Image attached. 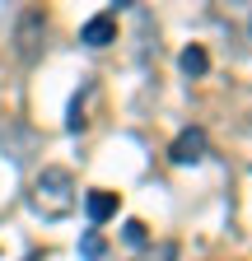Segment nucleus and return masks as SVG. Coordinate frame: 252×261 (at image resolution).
I'll return each instance as SVG.
<instances>
[{
  "mask_svg": "<svg viewBox=\"0 0 252 261\" xmlns=\"http://www.w3.org/2000/svg\"><path fill=\"white\" fill-rule=\"evenodd\" d=\"M80 201V187H75V173L61 168V163H47V168L33 177V210L42 219H66Z\"/></svg>",
  "mask_w": 252,
  "mask_h": 261,
  "instance_id": "f257e3e1",
  "label": "nucleus"
},
{
  "mask_svg": "<svg viewBox=\"0 0 252 261\" xmlns=\"http://www.w3.org/2000/svg\"><path fill=\"white\" fill-rule=\"evenodd\" d=\"M206 149H210L206 130H201V126H187L182 136L173 140V149H168V154H173V163H201V159H206Z\"/></svg>",
  "mask_w": 252,
  "mask_h": 261,
  "instance_id": "f03ea898",
  "label": "nucleus"
},
{
  "mask_svg": "<svg viewBox=\"0 0 252 261\" xmlns=\"http://www.w3.org/2000/svg\"><path fill=\"white\" fill-rule=\"evenodd\" d=\"M80 42H89V47H108V42H117V19H112V14H93V19L80 28Z\"/></svg>",
  "mask_w": 252,
  "mask_h": 261,
  "instance_id": "7ed1b4c3",
  "label": "nucleus"
},
{
  "mask_svg": "<svg viewBox=\"0 0 252 261\" xmlns=\"http://www.w3.org/2000/svg\"><path fill=\"white\" fill-rule=\"evenodd\" d=\"M117 205H121V196H117V191H103V187L84 196V210H89V219H93V224L112 219V215H117Z\"/></svg>",
  "mask_w": 252,
  "mask_h": 261,
  "instance_id": "20e7f679",
  "label": "nucleus"
},
{
  "mask_svg": "<svg viewBox=\"0 0 252 261\" xmlns=\"http://www.w3.org/2000/svg\"><path fill=\"white\" fill-rule=\"evenodd\" d=\"M178 65H182V75H192V80H196V75L210 70V56H206V47H187V51L178 56Z\"/></svg>",
  "mask_w": 252,
  "mask_h": 261,
  "instance_id": "39448f33",
  "label": "nucleus"
},
{
  "mask_svg": "<svg viewBox=\"0 0 252 261\" xmlns=\"http://www.w3.org/2000/svg\"><path fill=\"white\" fill-rule=\"evenodd\" d=\"M121 238L131 243V247H145V243H149V228H145V219H126V228H121Z\"/></svg>",
  "mask_w": 252,
  "mask_h": 261,
  "instance_id": "423d86ee",
  "label": "nucleus"
},
{
  "mask_svg": "<svg viewBox=\"0 0 252 261\" xmlns=\"http://www.w3.org/2000/svg\"><path fill=\"white\" fill-rule=\"evenodd\" d=\"M80 247H84V256H89V261H103V252H108V247H103V233H98V228H89Z\"/></svg>",
  "mask_w": 252,
  "mask_h": 261,
  "instance_id": "0eeeda50",
  "label": "nucleus"
},
{
  "mask_svg": "<svg viewBox=\"0 0 252 261\" xmlns=\"http://www.w3.org/2000/svg\"><path fill=\"white\" fill-rule=\"evenodd\" d=\"M173 256H178V247H173V243H164V247H159V256H154V261H173Z\"/></svg>",
  "mask_w": 252,
  "mask_h": 261,
  "instance_id": "6e6552de",
  "label": "nucleus"
},
{
  "mask_svg": "<svg viewBox=\"0 0 252 261\" xmlns=\"http://www.w3.org/2000/svg\"><path fill=\"white\" fill-rule=\"evenodd\" d=\"M28 261H38V256H28Z\"/></svg>",
  "mask_w": 252,
  "mask_h": 261,
  "instance_id": "1a4fd4ad",
  "label": "nucleus"
}]
</instances>
